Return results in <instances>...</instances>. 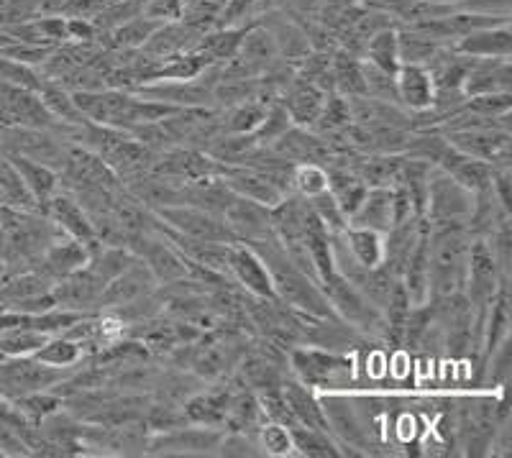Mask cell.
<instances>
[{
	"label": "cell",
	"mask_w": 512,
	"mask_h": 458,
	"mask_svg": "<svg viewBox=\"0 0 512 458\" xmlns=\"http://www.w3.org/2000/svg\"><path fill=\"white\" fill-rule=\"evenodd\" d=\"M361 70H364V85H367V98L382 100V103H397V82L392 72H384L379 67L369 62H361Z\"/></svg>",
	"instance_id": "obj_40"
},
{
	"label": "cell",
	"mask_w": 512,
	"mask_h": 458,
	"mask_svg": "<svg viewBox=\"0 0 512 458\" xmlns=\"http://www.w3.org/2000/svg\"><path fill=\"white\" fill-rule=\"evenodd\" d=\"M349 226L387 233L392 228V187H369L359 208L349 215Z\"/></svg>",
	"instance_id": "obj_24"
},
{
	"label": "cell",
	"mask_w": 512,
	"mask_h": 458,
	"mask_svg": "<svg viewBox=\"0 0 512 458\" xmlns=\"http://www.w3.org/2000/svg\"><path fill=\"white\" fill-rule=\"evenodd\" d=\"M6 249V231H3V228H0V251Z\"/></svg>",
	"instance_id": "obj_49"
},
{
	"label": "cell",
	"mask_w": 512,
	"mask_h": 458,
	"mask_svg": "<svg viewBox=\"0 0 512 458\" xmlns=\"http://www.w3.org/2000/svg\"><path fill=\"white\" fill-rule=\"evenodd\" d=\"M67 146L70 141L59 139L54 131L47 128H31V126H0V151H11V154H21L34 162L47 164L54 172H59L67 157Z\"/></svg>",
	"instance_id": "obj_6"
},
{
	"label": "cell",
	"mask_w": 512,
	"mask_h": 458,
	"mask_svg": "<svg viewBox=\"0 0 512 458\" xmlns=\"http://www.w3.org/2000/svg\"><path fill=\"white\" fill-rule=\"evenodd\" d=\"M256 397H259V405H262L264 418H267L269 423H280V425H287V428L297 425L295 415H292L290 405H287L285 395H282V389L262 392V395H256Z\"/></svg>",
	"instance_id": "obj_45"
},
{
	"label": "cell",
	"mask_w": 512,
	"mask_h": 458,
	"mask_svg": "<svg viewBox=\"0 0 512 458\" xmlns=\"http://www.w3.org/2000/svg\"><path fill=\"white\" fill-rule=\"evenodd\" d=\"M364 57L369 64L379 67L384 72L395 75L400 67V52H397V34L392 29H379L364 47Z\"/></svg>",
	"instance_id": "obj_35"
},
{
	"label": "cell",
	"mask_w": 512,
	"mask_h": 458,
	"mask_svg": "<svg viewBox=\"0 0 512 458\" xmlns=\"http://www.w3.org/2000/svg\"><path fill=\"white\" fill-rule=\"evenodd\" d=\"M344 241L349 246L351 256L364 269H374L384 261V233L372 231V228L346 226Z\"/></svg>",
	"instance_id": "obj_29"
},
{
	"label": "cell",
	"mask_w": 512,
	"mask_h": 458,
	"mask_svg": "<svg viewBox=\"0 0 512 458\" xmlns=\"http://www.w3.org/2000/svg\"><path fill=\"white\" fill-rule=\"evenodd\" d=\"M290 126H292V121H290V116H287V113H285V108H282L280 103H272V105H269L267 116H264L262 126H259L254 131L256 146H262V149H267V146H272L274 141L280 139V136L285 134V131Z\"/></svg>",
	"instance_id": "obj_42"
},
{
	"label": "cell",
	"mask_w": 512,
	"mask_h": 458,
	"mask_svg": "<svg viewBox=\"0 0 512 458\" xmlns=\"http://www.w3.org/2000/svg\"><path fill=\"white\" fill-rule=\"evenodd\" d=\"M77 369V366H75ZM75 369H57L36 361L34 356H8L0 361V397L18 400L31 392L54 389L62 379L70 377Z\"/></svg>",
	"instance_id": "obj_4"
},
{
	"label": "cell",
	"mask_w": 512,
	"mask_h": 458,
	"mask_svg": "<svg viewBox=\"0 0 512 458\" xmlns=\"http://www.w3.org/2000/svg\"><path fill=\"white\" fill-rule=\"evenodd\" d=\"M472 233L466 223L428 221V279L431 300L464 292L466 259H469Z\"/></svg>",
	"instance_id": "obj_2"
},
{
	"label": "cell",
	"mask_w": 512,
	"mask_h": 458,
	"mask_svg": "<svg viewBox=\"0 0 512 458\" xmlns=\"http://www.w3.org/2000/svg\"><path fill=\"white\" fill-rule=\"evenodd\" d=\"M428 3H443V0H428Z\"/></svg>",
	"instance_id": "obj_50"
},
{
	"label": "cell",
	"mask_w": 512,
	"mask_h": 458,
	"mask_svg": "<svg viewBox=\"0 0 512 458\" xmlns=\"http://www.w3.org/2000/svg\"><path fill=\"white\" fill-rule=\"evenodd\" d=\"M223 428L208 425H180V428L149 433L146 456H216Z\"/></svg>",
	"instance_id": "obj_8"
},
{
	"label": "cell",
	"mask_w": 512,
	"mask_h": 458,
	"mask_svg": "<svg viewBox=\"0 0 512 458\" xmlns=\"http://www.w3.org/2000/svg\"><path fill=\"white\" fill-rule=\"evenodd\" d=\"M512 85V70L510 57H487L474 59L472 70L464 77V95L474 98V95H492V93H510Z\"/></svg>",
	"instance_id": "obj_18"
},
{
	"label": "cell",
	"mask_w": 512,
	"mask_h": 458,
	"mask_svg": "<svg viewBox=\"0 0 512 458\" xmlns=\"http://www.w3.org/2000/svg\"><path fill=\"white\" fill-rule=\"evenodd\" d=\"M256 446L262 451V456H272V458H282V456H292L295 453V446H292V433L287 425L280 423H264L262 428L256 430Z\"/></svg>",
	"instance_id": "obj_37"
},
{
	"label": "cell",
	"mask_w": 512,
	"mask_h": 458,
	"mask_svg": "<svg viewBox=\"0 0 512 458\" xmlns=\"http://www.w3.org/2000/svg\"><path fill=\"white\" fill-rule=\"evenodd\" d=\"M223 221L239 244H254V241L274 236L272 223H269V208L254 203V200L239 198V195L226 208Z\"/></svg>",
	"instance_id": "obj_15"
},
{
	"label": "cell",
	"mask_w": 512,
	"mask_h": 458,
	"mask_svg": "<svg viewBox=\"0 0 512 458\" xmlns=\"http://www.w3.org/2000/svg\"><path fill=\"white\" fill-rule=\"evenodd\" d=\"M228 277L236 282L239 290H244L246 295L254 297H267L272 300L274 285H272V274H269L267 264L262 261V256L256 254L251 246L246 244H231L228 249Z\"/></svg>",
	"instance_id": "obj_11"
},
{
	"label": "cell",
	"mask_w": 512,
	"mask_h": 458,
	"mask_svg": "<svg viewBox=\"0 0 512 458\" xmlns=\"http://www.w3.org/2000/svg\"><path fill=\"white\" fill-rule=\"evenodd\" d=\"M6 277H8L6 264H3V261H0V285H3V282H6Z\"/></svg>",
	"instance_id": "obj_48"
},
{
	"label": "cell",
	"mask_w": 512,
	"mask_h": 458,
	"mask_svg": "<svg viewBox=\"0 0 512 458\" xmlns=\"http://www.w3.org/2000/svg\"><path fill=\"white\" fill-rule=\"evenodd\" d=\"M328 190V172L323 164L303 162L292 169V192L303 198H315L320 192Z\"/></svg>",
	"instance_id": "obj_39"
},
{
	"label": "cell",
	"mask_w": 512,
	"mask_h": 458,
	"mask_svg": "<svg viewBox=\"0 0 512 458\" xmlns=\"http://www.w3.org/2000/svg\"><path fill=\"white\" fill-rule=\"evenodd\" d=\"M218 177H221L223 185H226L233 195L254 200V203L264 205V208H274V205L285 198V195H282V192L277 190V187L264 177V174H259L251 167H241V164H221Z\"/></svg>",
	"instance_id": "obj_17"
},
{
	"label": "cell",
	"mask_w": 512,
	"mask_h": 458,
	"mask_svg": "<svg viewBox=\"0 0 512 458\" xmlns=\"http://www.w3.org/2000/svg\"><path fill=\"white\" fill-rule=\"evenodd\" d=\"M13 405L31 425H39L47 415L62 407V397L54 389H44V392H31V395L18 397V400H13Z\"/></svg>",
	"instance_id": "obj_38"
},
{
	"label": "cell",
	"mask_w": 512,
	"mask_h": 458,
	"mask_svg": "<svg viewBox=\"0 0 512 458\" xmlns=\"http://www.w3.org/2000/svg\"><path fill=\"white\" fill-rule=\"evenodd\" d=\"M310 208H313L315 218H318L323 226H326L328 233H341L346 231V226H349V218L344 215V210L338 208V203L333 200L331 192H320V195H315V198H308Z\"/></svg>",
	"instance_id": "obj_41"
},
{
	"label": "cell",
	"mask_w": 512,
	"mask_h": 458,
	"mask_svg": "<svg viewBox=\"0 0 512 458\" xmlns=\"http://www.w3.org/2000/svg\"><path fill=\"white\" fill-rule=\"evenodd\" d=\"M41 215H47L49 221H52L54 226L64 233V236L77 238V241H82V244L88 246V249L98 246V238H95L88 210L82 208L80 200H77L72 192H67L59 187L52 198L47 200V205H44V213Z\"/></svg>",
	"instance_id": "obj_12"
},
{
	"label": "cell",
	"mask_w": 512,
	"mask_h": 458,
	"mask_svg": "<svg viewBox=\"0 0 512 458\" xmlns=\"http://www.w3.org/2000/svg\"><path fill=\"white\" fill-rule=\"evenodd\" d=\"M474 210V192L446 174L443 169L433 167L431 182H428V203L425 215L431 223H469Z\"/></svg>",
	"instance_id": "obj_7"
},
{
	"label": "cell",
	"mask_w": 512,
	"mask_h": 458,
	"mask_svg": "<svg viewBox=\"0 0 512 458\" xmlns=\"http://www.w3.org/2000/svg\"><path fill=\"white\" fill-rule=\"evenodd\" d=\"M512 108V95L510 93H492V95H474V98H466L461 111H469L474 116L482 118H497L510 113Z\"/></svg>",
	"instance_id": "obj_43"
},
{
	"label": "cell",
	"mask_w": 512,
	"mask_h": 458,
	"mask_svg": "<svg viewBox=\"0 0 512 458\" xmlns=\"http://www.w3.org/2000/svg\"><path fill=\"white\" fill-rule=\"evenodd\" d=\"M47 338V333L34 331L29 325L8 328V331L0 333V354L6 359L8 356H34Z\"/></svg>",
	"instance_id": "obj_36"
},
{
	"label": "cell",
	"mask_w": 512,
	"mask_h": 458,
	"mask_svg": "<svg viewBox=\"0 0 512 458\" xmlns=\"http://www.w3.org/2000/svg\"><path fill=\"white\" fill-rule=\"evenodd\" d=\"M502 282H510V279L502 277L495 254H492V249L487 244V238L472 236L469 259H466L464 295L466 300L472 302L474 313L484 315V310L489 308V302L497 295Z\"/></svg>",
	"instance_id": "obj_5"
},
{
	"label": "cell",
	"mask_w": 512,
	"mask_h": 458,
	"mask_svg": "<svg viewBox=\"0 0 512 458\" xmlns=\"http://www.w3.org/2000/svg\"><path fill=\"white\" fill-rule=\"evenodd\" d=\"M269 105L272 103H264L262 98H249L221 111L223 134H254L256 128L262 126Z\"/></svg>",
	"instance_id": "obj_28"
},
{
	"label": "cell",
	"mask_w": 512,
	"mask_h": 458,
	"mask_svg": "<svg viewBox=\"0 0 512 458\" xmlns=\"http://www.w3.org/2000/svg\"><path fill=\"white\" fill-rule=\"evenodd\" d=\"M246 246H251L256 254L262 256L269 274H272L274 295L280 302H285L287 308L310 315V318H338L318 282L297 267L277 238H264V241H254V244Z\"/></svg>",
	"instance_id": "obj_1"
},
{
	"label": "cell",
	"mask_w": 512,
	"mask_h": 458,
	"mask_svg": "<svg viewBox=\"0 0 512 458\" xmlns=\"http://www.w3.org/2000/svg\"><path fill=\"white\" fill-rule=\"evenodd\" d=\"M397 82V98H400V105L410 113L428 111L433 105V87L431 72L425 70L423 64H400L395 72Z\"/></svg>",
	"instance_id": "obj_21"
},
{
	"label": "cell",
	"mask_w": 512,
	"mask_h": 458,
	"mask_svg": "<svg viewBox=\"0 0 512 458\" xmlns=\"http://www.w3.org/2000/svg\"><path fill=\"white\" fill-rule=\"evenodd\" d=\"M272 149L277 157L287 159L292 164H303V162H313V164H323L326 167L328 162L333 159V151L328 146V141L323 136L313 134L310 128L303 126H290L280 139L274 141Z\"/></svg>",
	"instance_id": "obj_16"
},
{
	"label": "cell",
	"mask_w": 512,
	"mask_h": 458,
	"mask_svg": "<svg viewBox=\"0 0 512 458\" xmlns=\"http://www.w3.org/2000/svg\"><path fill=\"white\" fill-rule=\"evenodd\" d=\"M287 366L295 379L310 389L336 392L354 384V359L318 346H295L287 351Z\"/></svg>",
	"instance_id": "obj_3"
},
{
	"label": "cell",
	"mask_w": 512,
	"mask_h": 458,
	"mask_svg": "<svg viewBox=\"0 0 512 458\" xmlns=\"http://www.w3.org/2000/svg\"><path fill=\"white\" fill-rule=\"evenodd\" d=\"M131 261H134V254H131L126 246L98 244L90 249L88 269L103 282V285H108V282H111L113 277H118Z\"/></svg>",
	"instance_id": "obj_33"
},
{
	"label": "cell",
	"mask_w": 512,
	"mask_h": 458,
	"mask_svg": "<svg viewBox=\"0 0 512 458\" xmlns=\"http://www.w3.org/2000/svg\"><path fill=\"white\" fill-rule=\"evenodd\" d=\"M292 446H295V456L305 458H338L344 456V451L333 441V435L326 430H315L308 425H292Z\"/></svg>",
	"instance_id": "obj_31"
},
{
	"label": "cell",
	"mask_w": 512,
	"mask_h": 458,
	"mask_svg": "<svg viewBox=\"0 0 512 458\" xmlns=\"http://www.w3.org/2000/svg\"><path fill=\"white\" fill-rule=\"evenodd\" d=\"M3 359H6V356H3V354H0V361H3Z\"/></svg>",
	"instance_id": "obj_51"
},
{
	"label": "cell",
	"mask_w": 512,
	"mask_h": 458,
	"mask_svg": "<svg viewBox=\"0 0 512 458\" xmlns=\"http://www.w3.org/2000/svg\"><path fill=\"white\" fill-rule=\"evenodd\" d=\"M331 77H333V93L344 95V98H359L367 95L364 85V70L361 62L349 52H338L331 59Z\"/></svg>",
	"instance_id": "obj_30"
},
{
	"label": "cell",
	"mask_w": 512,
	"mask_h": 458,
	"mask_svg": "<svg viewBox=\"0 0 512 458\" xmlns=\"http://www.w3.org/2000/svg\"><path fill=\"white\" fill-rule=\"evenodd\" d=\"M466 8L477 11L479 16H489V13H500L507 16V8H510V0H464Z\"/></svg>",
	"instance_id": "obj_47"
},
{
	"label": "cell",
	"mask_w": 512,
	"mask_h": 458,
	"mask_svg": "<svg viewBox=\"0 0 512 458\" xmlns=\"http://www.w3.org/2000/svg\"><path fill=\"white\" fill-rule=\"evenodd\" d=\"M154 26L146 24V21H136V24H128L123 26L121 31L116 34L118 44H123V47H136V44H144L149 36H152Z\"/></svg>",
	"instance_id": "obj_46"
},
{
	"label": "cell",
	"mask_w": 512,
	"mask_h": 458,
	"mask_svg": "<svg viewBox=\"0 0 512 458\" xmlns=\"http://www.w3.org/2000/svg\"><path fill=\"white\" fill-rule=\"evenodd\" d=\"M0 154L13 164V169L18 172V177H21V182L26 185V190L31 192V198L36 200L39 213H44L47 200L59 190V174L54 172L52 167H47V164L34 162V159L29 157H21V154H11V151H0Z\"/></svg>",
	"instance_id": "obj_22"
},
{
	"label": "cell",
	"mask_w": 512,
	"mask_h": 458,
	"mask_svg": "<svg viewBox=\"0 0 512 458\" xmlns=\"http://www.w3.org/2000/svg\"><path fill=\"white\" fill-rule=\"evenodd\" d=\"M282 395H285L287 405H290V410H292V415H295L297 423L331 433V430H328L326 415H323V405H320L318 395H315L308 384H303L300 379H295L290 374V377L285 379V384H282Z\"/></svg>",
	"instance_id": "obj_23"
},
{
	"label": "cell",
	"mask_w": 512,
	"mask_h": 458,
	"mask_svg": "<svg viewBox=\"0 0 512 458\" xmlns=\"http://www.w3.org/2000/svg\"><path fill=\"white\" fill-rule=\"evenodd\" d=\"M39 98H41V105L47 108V113L57 123H64V126H80L82 121H88V118L82 116L80 108L75 105V98H72V93L62 85V82H54L44 77Z\"/></svg>",
	"instance_id": "obj_27"
},
{
	"label": "cell",
	"mask_w": 512,
	"mask_h": 458,
	"mask_svg": "<svg viewBox=\"0 0 512 458\" xmlns=\"http://www.w3.org/2000/svg\"><path fill=\"white\" fill-rule=\"evenodd\" d=\"M438 169H443L446 174H451L459 185H464L466 190H482L492 182V167L482 159H474V157H466L461 154L459 149L454 146H448V151L443 154V159L438 162Z\"/></svg>",
	"instance_id": "obj_26"
},
{
	"label": "cell",
	"mask_w": 512,
	"mask_h": 458,
	"mask_svg": "<svg viewBox=\"0 0 512 458\" xmlns=\"http://www.w3.org/2000/svg\"><path fill=\"white\" fill-rule=\"evenodd\" d=\"M88 259H90V249L82 241H77V238L72 236H59L54 238L52 244H49V249L44 251V256H41V261L36 264V269L39 272L47 274L52 282H59V279H64L67 274L77 272V269L88 267Z\"/></svg>",
	"instance_id": "obj_19"
},
{
	"label": "cell",
	"mask_w": 512,
	"mask_h": 458,
	"mask_svg": "<svg viewBox=\"0 0 512 458\" xmlns=\"http://www.w3.org/2000/svg\"><path fill=\"white\" fill-rule=\"evenodd\" d=\"M349 126H351L349 98H344V95H338V93H328L326 100H323V108H320L318 118H315L313 126H310V131L323 136V139H328V136H336L341 134V131H346Z\"/></svg>",
	"instance_id": "obj_32"
},
{
	"label": "cell",
	"mask_w": 512,
	"mask_h": 458,
	"mask_svg": "<svg viewBox=\"0 0 512 458\" xmlns=\"http://www.w3.org/2000/svg\"><path fill=\"white\" fill-rule=\"evenodd\" d=\"M103 282L90 272L88 267L67 274L64 279L54 282L52 295L59 308L72 310V313H98L100 295H103Z\"/></svg>",
	"instance_id": "obj_13"
},
{
	"label": "cell",
	"mask_w": 512,
	"mask_h": 458,
	"mask_svg": "<svg viewBox=\"0 0 512 458\" xmlns=\"http://www.w3.org/2000/svg\"><path fill=\"white\" fill-rule=\"evenodd\" d=\"M443 136L448 139V144L459 149L461 154H466V157L482 159L489 167H510V131L492 126H469L446 131Z\"/></svg>",
	"instance_id": "obj_9"
},
{
	"label": "cell",
	"mask_w": 512,
	"mask_h": 458,
	"mask_svg": "<svg viewBox=\"0 0 512 458\" xmlns=\"http://www.w3.org/2000/svg\"><path fill=\"white\" fill-rule=\"evenodd\" d=\"M159 221L167 223L169 228H175L177 233L190 238H200V241H218V244H236L233 233L228 231L226 221L221 215H213L195 205H167V208L152 210Z\"/></svg>",
	"instance_id": "obj_10"
},
{
	"label": "cell",
	"mask_w": 512,
	"mask_h": 458,
	"mask_svg": "<svg viewBox=\"0 0 512 458\" xmlns=\"http://www.w3.org/2000/svg\"><path fill=\"white\" fill-rule=\"evenodd\" d=\"M152 290H157V279H154V274L149 272L144 261L139 256H134V261L103 287L98 313L118 308V305H126V302L136 300V297L149 295Z\"/></svg>",
	"instance_id": "obj_14"
},
{
	"label": "cell",
	"mask_w": 512,
	"mask_h": 458,
	"mask_svg": "<svg viewBox=\"0 0 512 458\" xmlns=\"http://www.w3.org/2000/svg\"><path fill=\"white\" fill-rule=\"evenodd\" d=\"M216 456L226 458H254L262 456L256 441L246 433H236V430H223V438L216 448Z\"/></svg>",
	"instance_id": "obj_44"
},
{
	"label": "cell",
	"mask_w": 512,
	"mask_h": 458,
	"mask_svg": "<svg viewBox=\"0 0 512 458\" xmlns=\"http://www.w3.org/2000/svg\"><path fill=\"white\" fill-rule=\"evenodd\" d=\"M323 100H326V93H323L315 82L303 80V77L295 75V80L287 85V90L280 95L277 103L285 108L292 126L310 128L315 118H318L320 108H323Z\"/></svg>",
	"instance_id": "obj_20"
},
{
	"label": "cell",
	"mask_w": 512,
	"mask_h": 458,
	"mask_svg": "<svg viewBox=\"0 0 512 458\" xmlns=\"http://www.w3.org/2000/svg\"><path fill=\"white\" fill-rule=\"evenodd\" d=\"M512 36L507 31L505 24L500 26H482V29L469 31L466 36H461L459 44H456V52L469 54V57H510Z\"/></svg>",
	"instance_id": "obj_25"
},
{
	"label": "cell",
	"mask_w": 512,
	"mask_h": 458,
	"mask_svg": "<svg viewBox=\"0 0 512 458\" xmlns=\"http://www.w3.org/2000/svg\"><path fill=\"white\" fill-rule=\"evenodd\" d=\"M34 359L47 366H57V369H75L85 359V351L72 338L62 336V333H54V336H49L47 341L41 343Z\"/></svg>",
	"instance_id": "obj_34"
}]
</instances>
